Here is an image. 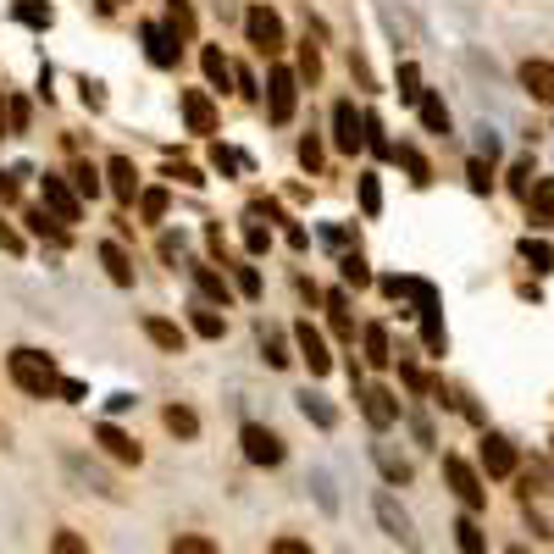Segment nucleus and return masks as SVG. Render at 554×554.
I'll use <instances>...</instances> for the list:
<instances>
[{
    "label": "nucleus",
    "instance_id": "bf43d9fd",
    "mask_svg": "<svg viewBox=\"0 0 554 554\" xmlns=\"http://www.w3.org/2000/svg\"><path fill=\"white\" fill-rule=\"evenodd\" d=\"M510 554H527V549H521V543H516V549H510Z\"/></svg>",
    "mask_w": 554,
    "mask_h": 554
},
{
    "label": "nucleus",
    "instance_id": "864d4df0",
    "mask_svg": "<svg viewBox=\"0 0 554 554\" xmlns=\"http://www.w3.org/2000/svg\"><path fill=\"white\" fill-rule=\"evenodd\" d=\"M28 128V100H12V133Z\"/></svg>",
    "mask_w": 554,
    "mask_h": 554
},
{
    "label": "nucleus",
    "instance_id": "0eeeda50",
    "mask_svg": "<svg viewBox=\"0 0 554 554\" xmlns=\"http://www.w3.org/2000/svg\"><path fill=\"white\" fill-rule=\"evenodd\" d=\"M355 399H361V416H366V422L377 427V433L399 422V399H394V388L372 383V388H355Z\"/></svg>",
    "mask_w": 554,
    "mask_h": 554
},
{
    "label": "nucleus",
    "instance_id": "c03bdc74",
    "mask_svg": "<svg viewBox=\"0 0 554 554\" xmlns=\"http://www.w3.org/2000/svg\"><path fill=\"white\" fill-rule=\"evenodd\" d=\"M50 554H89V549H84L78 532H56V538H50Z\"/></svg>",
    "mask_w": 554,
    "mask_h": 554
},
{
    "label": "nucleus",
    "instance_id": "5fc2aeb1",
    "mask_svg": "<svg viewBox=\"0 0 554 554\" xmlns=\"http://www.w3.org/2000/svg\"><path fill=\"white\" fill-rule=\"evenodd\" d=\"M172 178H183V183H189V189H200V183H205L194 167H172Z\"/></svg>",
    "mask_w": 554,
    "mask_h": 554
},
{
    "label": "nucleus",
    "instance_id": "a19ab883",
    "mask_svg": "<svg viewBox=\"0 0 554 554\" xmlns=\"http://www.w3.org/2000/svg\"><path fill=\"white\" fill-rule=\"evenodd\" d=\"M338 272H344V283H355V289H366V283H372V272H366L361 255H344V261H338Z\"/></svg>",
    "mask_w": 554,
    "mask_h": 554
},
{
    "label": "nucleus",
    "instance_id": "412c9836",
    "mask_svg": "<svg viewBox=\"0 0 554 554\" xmlns=\"http://www.w3.org/2000/svg\"><path fill=\"white\" fill-rule=\"evenodd\" d=\"M422 344L433 355H444L449 350V333H444V311L438 305H422Z\"/></svg>",
    "mask_w": 554,
    "mask_h": 554
},
{
    "label": "nucleus",
    "instance_id": "f704fd0d",
    "mask_svg": "<svg viewBox=\"0 0 554 554\" xmlns=\"http://www.w3.org/2000/svg\"><path fill=\"white\" fill-rule=\"evenodd\" d=\"M167 23H172V34H178V39H189V34H194V12H189V0H167Z\"/></svg>",
    "mask_w": 554,
    "mask_h": 554
},
{
    "label": "nucleus",
    "instance_id": "9b49d317",
    "mask_svg": "<svg viewBox=\"0 0 554 554\" xmlns=\"http://www.w3.org/2000/svg\"><path fill=\"white\" fill-rule=\"evenodd\" d=\"M294 344H300V355H305V366H311V377H327V372H333V355H327V338L316 333L311 322H300V327H294Z\"/></svg>",
    "mask_w": 554,
    "mask_h": 554
},
{
    "label": "nucleus",
    "instance_id": "20e7f679",
    "mask_svg": "<svg viewBox=\"0 0 554 554\" xmlns=\"http://www.w3.org/2000/svg\"><path fill=\"white\" fill-rule=\"evenodd\" d=\"M444 477H449V488H455V499L477 516V510H488V488H482V477L471 471V460H460V455H444Z\"/></svg>",
    "mask_w": 554,
    "mask_h": 554
},
{
    "label": "nucleus",
    "instance_id": "f257e3e1",
    "mask_svg": "<svg viewBox=\"0 0 554 554\" xmlns=\"http://www.w3.org/2000/svg\"><path fill=\"white\" fill-rule=\"evenodd\" d=\"M6 372H12V383L23 388V394H34V399L61 394V372H56V361H50V355H39V350H28V344H17V350L6 355Z\"/></svg>",
    "mask_w": 554,
    "mask_h": 554
},
{
    "label": "nucleus",
    "instance_id": "393cba45",
    "mask_svg": "<svg viewBox=\"0 0 554 554\" xmlns=\"http://www.w3.org/2000/svg\"><path fill=\"white\" fill-rule=\"evenodd\" d=\"M455 543H460V554H488V538H482V527H477V516H460L455 521Z\"/></svg>",
    "mask_w": 554,
    "mask_h": 554
},
{
    "label": "nucleus",
    "instance_id": "09e8293b",
    "mask_svg": "<svg viewBox=\"0 0 554 554\" xmlns=\"http://www.w3.org/2000/svg\"><path fill=\"white\" fill-rule=\"evenodd\" d=\"M233 272H239V294L255 300V294H261V272H255V266H233Z\"/></svg>",
    "mask_w": 554,
    "mask_h": 554
},
{
    "label": "nucleus",
    "instance_id": "ea45409f",
    "mask_svg": "<svg viewBox=\"0 0 554 554\" xmlns=\"http://www.w3.org/2000/svg\"><path fill=\"white\" fill-rule=\"evenodd\" d=\"M532 183H538V172H532V156H527V161H516V167H510V189H516L521 200H527Z\"/></svg>",
    "mask_w": 554,
    "mask_h": 554
},
{
    "label": "nucleus",
    "instance_id": "f03ea898",
    "mask_svg": "<svg viewBox=\"0 0 554 554\" xmlns=\"http://www.w3.org/2000/svg\"><path fill=\"white\" fill-rule=\"evenodd\" d=\"M39 200H45V211L61 222V228L84 217V194H78L73 183L61 178V172H45V178H39Z\"/></svg>",
    "mask_w": 554,
    "mask_h": 554
},
{
    "label": "nucleus",
    "instance_id": "b1692460",
    "mask_svg": "<svg viewBox=\"0 0 554 554\" xmlns=\"http://www.w3.org/2000/svg\"><path fill=\"white\" fill-rule=\"evenodd\" d=\"M200 67H205V78H211L217 89H228V84H233V61L222 56L217 45H205V50H200Z\"/></svg>",
    "mask_w": 554,
    "mask_h": 554
},
{
    "label": "nucleus",
    "instance_id": "1a4fd4ad",
    "mask_svg": "<svg viewBox=\"0 0 554 554\" xmlns=\"http://www.w3.org/2000/svg\"><path fill=\"white\" fill-rule=\"evenodd\" d=\"M516 78H521V89H527L538 106H554V61H543V56H527L516 67Z\"/></svg>",
    "mask_w": 554,
    "mask_h": 554
},
{
    "label": "nucleus",
    "instance_id": "4468645a",
    "mask_svg": "<svg viewBox=\"0 0 554 554\" xmlns=\"http://www.w3.org/2000/svg\"><path fill=\"white\" fill-rule=\"evenodd\" d=\"M183 122H189V133H217V106L205 89H183Z\"/></svg>",
    "mask_w": 554,
    "mask_h": 554
},
{
    "label": "nucleus",
    "instance_id": "ddd939ff",
    "mask_svg": "<svg viewBox=\"0 0 554 554\" xmlns=\"http://www.w3.org/2000/svg\"><path fill=\"white\" fill-rule=\"evenodd\" d=\"M516 444H510L505 433H488L482 438V471H488V477H510V471H516Z\"/></svg>",
    "mask_w": 554,
    "mask_h": 554
},
{
    "label": "nucleus",
    "instance_id": "423d86ee",
    "mask_svg": "<svg viewBox=\"0 0 554 554\" xmlns=\"http://www.w3.org/2000/svg\"><path fill=\"white\" fill-rule=\"evenodd\" d=\"M244 34H250V45L261 50V56H277V50H283V23H277L272 6H250V12H244Z\"/></svg>",
    "mask_w": 554,
    "mask_h": 554
},
{
    "label": "nucleus",
    "instance_id": "dca6fc26",
    "mask_svg": "<svg viewBox=\"0 0 554 554\" xmlns=\"http://www.w3.org/2000/svg\"><path fill=\"white\" fill-rule=\"evenodd\" d=\"M377 521L388 527V538H394V543L416 549V532H410V516L399 510V499H394V494H377Z\"/></svg>",
    "mask_w": 554,
    "mask_h": 554
},
{
    "label": "nucleus",
    "instance_id": "72a5a7b5",
    "mask_svg": "<svg viewBox=\"0 0 554 554\" xmlns=\"http://www.w3.org/2000/svg\"><path fill=\"white\" fill-rule=\"evenodd\" d=\"M361 211L366 217L383 211V183H377V172H361Z\"/></svg>",
    "mask_w": 554,
    "mask_h": 554
},
{
    "label": "nucleus",
    "instance_id": "39448f33",
    "mask_svg": "<svg viewBox=\"0 0 554 554\" xmlns=\"http://www.w3.org/2000/svg\"><path fill=\"white\" fill-rule=\"evenodd\" d=\"M239 444H244V460L250 466H283V438L272 433V427H261V422H244V433H239Z\"/></svg>",
    "mask_w": 554,
    "mask_h": 554
},
{
    "label": "nucleus",
    "instance_id": "bb28decb",
    "mask_svg": "<svg viewBox=\"0 0 554 554\" xmlns=\"http://www.w3.org/2000/svg\"><path fill=\"white\" fill-rule=\"evenodd\" d=\"M394 156L410 167V183H416V189H427V183H433V167H427V156L416 145H394Z\"/></svg>",
    "mask_w": 554,
    "mask_h": 554
},
{
    "label": "nucleus",
    "instance_id": "4c0bfd02",
    "mask_svg": "<svg viewBox=\"0 0 554 554\" xmlns=\"http://www.w3.org/2000/svg\"><path fill=\"white\" fill-rule=\"evenodd\" d=\"M466 183H471V194H488V189H494V172H488V161H482V156L466 161Z\"/></svg>",
    "mask_w": 554,
    "mask_h": 554
},
{
    "label": "nucleus",
    "instance_id": "4be33fe9",
    "mask_svg": "<svg viewBox=\"0 0 554 554\" xmlns=\"http://www.w3.org/2000/svg\"><path fill=\"white\" fill-rule=\"evenodd\" d=\"M366 366H394V344H388V327L383 322L366 327Z\"/></svg>",
    "mask_w": 554,
    "mask_h": 554
},
{
    "label": "nucleus",
    "instance_id": "cd10ccee",
    "mask_svg": "<svg viewBox=\"0 0 554 554\" xmlns=\"http://www.w3.org/2000/svg\"><path fill=\"white\" fill-rule=\"evenodd\" d=\"M521 261L532 266V272H554V244H543V239H521Z\"/></svg>",
    "mask_w": 554,
    "mask_h": 554
},
{
    "label": "nucleus",
    "instance_id": "49530a36",
    "mask_svg": "<svg viewBox=\"0 0 554 554\" xmlns=\"http://www.w3.org/2000/svg\"><path fill=\"white\" fill-rule=\"evenodd\" d=\"M0 250H6V255H23V250H28V244H23V233H17L6 217H0Z\"/></svg>",
    "mask_w": 554,
    "mask_h": 554
},
{
    "label": "nucleus",
    "instance_id": "e433bc0d",
    "mask_svg": "<svg viewBox=\"0 0 554 554\" xmlns=\"http://www.w3.org/2000/svg\"><path fill=\"white\" fill-rule=\"evenodd\" d=\"M139 217H145V222L167 217V189H145V194H139Z\"/></svg>",
    "mask_w": 554,
    "mask_h": 554
},
{
    "label": "nucleus",
    "instance_id": "37998d69",
    "mask_svg": "<svg viewBox=\"0 0 554 554\" xmlns=\"http://www.w3.org/2000/svg\"><path fill=\"white\" fill-rule=\"evenodd\" d=\"M23 178H28V167L0 172V205H12V200H17V189H23Z\"/></svg>",
    "mask_w": 554,
    "mask_h": 554
},
{
    "label": "nucleus",
    "instance_id": "3c124183",
    "mask_svg": "<svg viewBox=\"0 0 554 554\" xmlns=\"http://www.w3.org/2000/svg\"><path fill=\"white\" fill-rule=\"evenodd\" d=\"M300 167H322V145H316V139H300Z\"/></svg>",
    "mask_w": 554,
    "mask_h": 554
},
{
    "label": "nucleus",
    "instance_id": "6e6d98bb",
    "mask_svg": "<svg viewBox=\"0 0 554 554\" xmlns=\"http://www.w3.org/2000/svg\"><path fill=\"white\" fill-rule=\"evenodd\" d=\"M211 161H217L222 172H233V167H239V156H233V150H222V145H217V156H211Z\"/></svg>",
    "mask_w": 554,
    "mask_h": 554
},
{
    "label": "nucleus",
    "instance_id": "4d7b16f0",
    "mask_svg": "<svg viewBox=\"0 0 554 554\" xmlns=\"http://www.w3.org/2000/svg\"><path fill=\"white\" fill-rule=\"evenodd\" d=\"M6 133H12V106L0 100V139H6Z\"/></svg>",
    "mask_w": 554,
    "mask_h": 554
},
{
    "label": "nucleus",
    "instance_id": "13d9d810",
    "mask_svg": "<svg viewBox=\"0 0 554 554\" xmlns=\"http://www.w3.org/2000/svg\"><path fill=\"white\" fill-rule=\"evenodd\" d=\"M100 6H106V12H111V6H122V0H100Z\"/></svg>",
    "mask_w": 554,
    "mask_h": 554
},
{
    "label": "nucleus",
    "instance_id": "6e6552de",
    "mask_svg": "<svg viewBox=\"0 0 554 554\" xmlns=\"http://www.w3.org/2000/svg\"><path fill=\"white\" fill-rule=\"evenodd\" d=\"M333 145L344 150V156H355V150L366 145V117L350 106V100H338L333 106Z\"/></svg>",
    "mask_w": 554,
    "mask_h": 554
},
{
    "label": "nucleus",
    "instance_id": "603ef678",
    "mask_svg": "<svg viewBox=\"0 0 554 554\" xmlns=\"http://www.w3.org/2000/svg\"><path fill=\"white\" fill-rule=\"evenodd\" d=\"M272 554H316V549H311V543H300V538H277Z\"/></svg>",
    "mask_w": 554,
    "mask_h": 554
},
{
    "label": "nucleus",
    "instance_id": "de8ad7c7",
    "mask_svg": "<svg viewBox=\"0 0 554 554\" xmlns=\"http://www.w3.org/2000/svg\"><path fill=\"white\" fill-rule=\"evenodd\" d=\"M73 189L95 200V194H100V178H95V167H73Z\"/></svg>",
    "mask_w": 554,
    "mask_h": 554
},
{
    "label": "nucleus",
    "instance_id": "473e14b6",
    "mask_svg": "<svg viewBox=\"0 0 554 554\" xmlns=\"http://www.w3.org/2000/svg\"><path fill=\"white\" fill-rule=\"evenodd\" d=\"M261 355H266V366H277V372H283V366L294 361L289 344H283V333H261Z\"/></svg>",
    "mask_w": 554,
    "mask_h": 554
},
{
    "label": "nucleus",
    "instance_id": "2f4dec72",
    "mask_svg": "<svg viewBox=\"0 0 554 554\" xmlns=\"http://www.w3.org/2000/svg\"><path fill=\"white\" fill-rule=\"evenodd\" d=\"M194 333H200V338H222V333H228V322H222L211 305H194Z\"/></svg>",
    "mask_w": 554,
    "mask_h": 554
},
{
    "label": "nucleus",
    "instance_id": "8fccbe9b",
    "mask_svg": "<svg viewBox=\"0 0 554 554\" xmlns=\"http://www.w3.org/2000/svg\"><path fill=\"white\" fill-rule=\"evenodd\" d=\"M244 244H250V255H266V244H272V233H266L261 222H250V228H244Z\"/></svg>",
    "mask_w": 554,
    "mask_h": 554
},
{
    "label": "nucleus",
    "instance_id": "c85d7f7f",
    "mask_svg": "<svg viewBox=\"0 0 554 554\" xmlns=\"http://www.w3.org/2000/svg\"><path fill=\"white\" fill-rule=\"evenodd\" d=\"M161 422H167V433H178V438H194V433H200V416H194L189 405H167V416H161Z\"/></svg>",
    "mask_w": 554,
    "mask_h": 554
},
{
    "label": "nucleus",
    "instance_id": "aec40b11",
    "mask_svg": "<svg viewBox=\"0 0 554 554\" xmlns=\"http://www.w3.org/2000/svg\"><path fill=\"white\" fill-rule=\"evenodd\" d=\"M145 338L156 344V350H167V355H183V327L167 322V316H145Z\"/></svg>",
    "mask_w": 554,
    "mask_h": 554
},
{
    "label": "nucleus",
    "instance_id": "7ed1b4c3",
    "mask_svg": "<svg viewBox=\"0 0 554 554\" xmlns=\"http://www.w3.org/2000/svg\"><path fill=\"white\" fill-rule=\"evenodd\" d=\"M294 106H300V73L272 67V73H266V117L283 128V122H294Z\"/></svg>",
    "mask_w": 554,
    "mask_h": 554
},
{
    "label": "nucleus",
    "instance_id": "79ce46f5",
    "mask_svg": "<svg viewBox=\"0 0 554 554\" xmlns=\"http://www.w3.org/2000/svg\"><path fill=\"white\" fill-rule=\"evenodd\" d=\"M300 78H305V84H316V78H322V56H316L311 39L300 45Z\"/></svg>",
    "mask_w": 554,
    "mask_h": 554
},
{
    "label": "nucleus",
    "instance_id": "6ab92c4d",
    "mask_svg": "<svg viewBox=\"0 0 554 554\" xmlns=\"http://www.w3.org/2000/svg\"><path fill=\"white\" fill-rule=\"evenodd\" d=\"M100 261H106V277L117 283V289H133V261H128V250H122L117 239L100 244Z\"/></svg>",
    "mask_w": 554,
    "mask_h": 554
},
{
    "label": "nucleus",
    "instance_id": "2eb2a0df",
    "mask_svg": "<svg viewBox=\"0 0 554 554\" xmlns=\"http://www.w3.org/2000/svg\"><path fill=\"white\" fill-rule=\"evenodd\" d=\"M383 294L388 300H416V311H422V305H438V289L427 277H383Z\"/></svg>",
    "mask_w": 554,
    "mask_h": 554
},
{
    "label": "nucleus",
    "instance_id": "f3484780",
    "mask_svg": "<svg viewBox=\"0 0 554 554\" xmlns=\"http://www.w3.org/2000/svg\"><path fill=\"white\" fill-rule=\"evenodd\" d=\"M527 217H532V228H554V178H538V183H532Z\"/></svg>",
    "mask_w": 554,
    "mask_h": 554
},
{
    "label": "nucleus",
    "instance_id": "58836bf2",
    "mask_svg": "<svg viewBox=\"0 0 554 554\" xmlns=\"http://www.w3.org/2000/svg\"><path fill=\"white\" fill-rule=\"evenodd\" d=\"M17 17H23L28 28H50V6H45V0H17Z\"/></svg>",
    "mask_w": 554,
    "mask_h": 554
},
{
    "label": "nucleus",
    "instance_id": "c756f323",
    "mask_svg": "<svg viewBox=\"0 0 554 554\" xmlns=\"http://www.w3.org/2000/svg\"><path fill=\"white\" fill-rule=\"evenodd\" d=\"M377 466H383V477H388V482H410V460H405V455H394L388 444H377Z\"/></svg>",
    "mask_w": 554,
    "mask_h": 554
},
{
    "label": "nucleus",
    "instance_id": "5701e85b",
    "mask_svg": "<svg viewBox=\"0 0 554 554\" xmlns=\"http://www.w3.org/2000/svg\"><path fill=\"white\" fill-rule=\"evenodd\" d=\"M194 283H200V294H205V300H217V305H228V300H233L228 277H222L217 266H194Z\"/></svg>",
    "mask_w": 554,
    "mask_h": 554
},
{
    "label": "nucleus",
    "instance_id": "9d476101",
    "mask_svg": "<svg viewBox=\"0 0 554 554\" xmlns=\"http://www.w3.org/2000/svg\"><path fill=\"white\" fill-rule=\"evenodd\" d=\"M139 39H145V56L156 61V67H178V34L172 28H161V23H139Z\"/></svg>",
    "mask_w": 554,
    "mask_h": 554
},
{
    "label": "nucleus",
    "instance_id": "c9c22d12",
    "mask_svg": "<svg viewBox=\"0 0 554 554\" xmlns=\"http://www.w3.org/2000/svg\"><path fill=\"white\" fill-rule=\"evenodd\" d=\"M172 554H217V543L205 538V532H178V538H172Z\"/></svg>",
    "mask_w": 554,
    "mask_h": 554
},
{
    "label": "nucleus",
    "instance_id": "f8f14e48",
    "mask_svg": "<svg viewBox=\"0 0 554 554\" xmlns=\"http://www.w3.org/2000/svg\"><path fill=\"white\" fill-rule=\"evenodd\" d=\"M95 444H100V449H106V455H111V460H122V466H139V460H145V449L133 444V438H128V433H122V427H117V422H100V427H95Z\"/></svg>",
    "mask_w": 554,
    "mask_h": 554
},
{
    "label": "nucleus",
    "instance_id": "a878e982",
    "mask_svg": "<svg viewBox=\"0 0 554 554\" xmlns=\"http://www.w3.org/2000/svg\"><path fill=\"white\" fill-rule=\"evenodd\" d=\"M416 106H422V122H427V133H438V139H444L449 133V106L438 95H427L422 89V100H416Z\"/></svg>",
    "mask_w": 554,
    "mask_h": 554
},
{
    "label": "nucleus",
    "instance_id": "a211bd4d",
    "mask_svg": "<svg viewBox=\"0 0 554 554\" xmlns=\"http://www.w3.org/2000/svg\"><path fill=\"white\" fill-rule=\"evenodd\" d=\"M106 178H111V194H117L122 205H133V194H139V172H133L128 156H111L106 161Z\"/></svg>",
    "mask_w": 554,
    "mask_h": 554
},
{
    "label": "nucleus",
    "instance_id": "7c9ffc66",
    "mask_svg": "<svg viewBox=\"0 0 554 554\" xmlns=\"http://www.w3.org/2000/svg\"><path fill=\"white\" fill-rule=\"evenodd\" d=\"M300 410L311 416L316 427H322V433H333V427H338V410H333V405H322V399H311V394H300Z\"/></svg>",
    "mask_w": 554,
    "mask_h": 554
},
{
    "label": "nucleus",
    "instance_id": "a18cd8bd",
    "mask_svg": "<svg viewBox=\"0 0 554 554\" xmlns=\"http://www.w3.org/2000/svg\"><path fill=\"white\" fill-rule=\"evenodd\" d=\"M399 95H405V100H422V73H416V67H399Z\"/></svg>",
    "mask_w": 554,
    "mask_h": 554
}]
</instances>
